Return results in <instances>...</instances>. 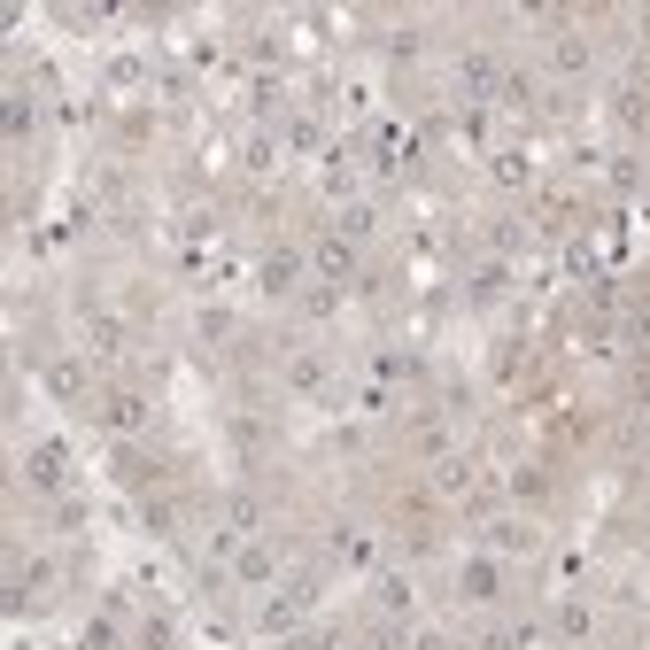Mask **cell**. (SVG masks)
<instances>
[{
	"label": "cell",
	"instance_id": "obj_1",
	"mask_svg": "<svg viewBox=\"0 0 650 650\" xmlns=\"http://www.w3.org/2000/svg\"><path fill=\"white\" fill-rule=\"evenodd\" d=\"M310 264H318L325 287H349V279H356V240H349V233H318Z\"/></svg>",
	"mask_w": 650,
	"mask_h": 650
},
{
	"label": "cell",
	"instance_id": "obj_2",
	"mask_svg": "<svg viewBox=\"0 0 650 650\" xmlns=\"http://www.w3.org/2000/svg\"><path fill=\"white\" fill-rule=\"evenodd\" d=\"M589 62H596L589 31H558V39H550V70H558V78H581Z\"/></svg>",
	"mask_w": 650,
	"mask_h": 650
},
{
	"label": "cell",
	"instance_id": "obj_3",
	"mask_svg": "<svg viewBox=\"0 0 650 650\" xmlns=\"http://www.w3.org/2000/svg\"><path fill=\"white\" fill-rule=\"evenodd\" d=\"M256 279H264V295H271V302H287V295H295V279H302V256H295V248H271Z\"/></svg>",
	"mask_w": 650,
	"mask_h": 650
},
{
	"label": "cell",
	"instance_id": "obj_4",
	"mask_svg": "<svg viewBox=\"0 0 650 650\" xmlns=\"http://www.w3.org/2000/svg\"><path fill=\"white\" fill-rule=\"evenodd\" d=\"M457 589L473 596V604H496V596H503V573H496V558H465V573H457Z\"/></svg>",
	"mask_w": 650,
	"mask_h": 650
},
{
	"label": "cell",
	"instance_id": "obj_5",
	"mask_svg": "<svg viewBox=\"0 0 650 650\" xmlns=\"http://www.w3.org/2000/svg\"><path fill=\"white\" fill-rule=\"evenodd\" d=\"M62 465H70V457H62V442H39V449L24 457V480H31V488H62Z\"/></svg>",
	"mask_w": 650,
	"mask_h": 650
},
{
	"label": "cell",
	"instance_id": "obj_6",
	"mask_svg": "<svg viewBox=\"0 0 650 650\" xmlns=\"http://www.w3.org/2000/svg\"><path fill=\"white\" fill-rule=\"evenodd\" d=\"M47 395H55V403H78V395H86V364H78V356H55V364H47Z\"/></svg>",
	"mask_w": 650,
	"mask_h": 650
},
{
	"label": "cell",
	"instance_id": "obj_7",
	"mask_svg": "<svg viewBox=\"0 0 650 650\" xmlns=\"http://www.w3.org/2000/svg\"><path fill=\"white\" fill-rule=\"evenodd\" d=\"M233 573H240V581H248V589H264L271 573H279V558H271L264 542H248V550H233Z\"/></svg>",
	"mask_w": 650,
	"mask_h": 650
},
{
	"label": "cell",
	"instance_id": "obj_8",
	"mask_svg": "<svg viewBox=\"0 0 650 650\" xmlns=\"http://www.w3.org/2000/svg\"><path fill=\"white\" fill-rule=\"evenodd\" d=\"M101 418H109L117 434H140V426H148V403H140V395H109V403H101Z\"/></svg>",
	"mask_w": 650,
	"mask_h": 650
},
{
	"label": "cell",
	"instance_id": "obj_9",
	"mask_svg": "<svg viewBox=\"0 0 650 650\" xmlns=\"http://www.w3.org/2000/svg\"><path fill=\"white\" fill-rule=\"evenodd\" d=\"M488 542H496V550H534V527H527V519H496Z\"/></svg>",
	"mask_w": 650,
	"mask_h": 650
},
{
	"label": "cell",
	"instance_id": "obj_10",
	"mask_svg": "<svg viewBox=\"0 0 650 650\" xmlns=\"http://www.w3.org/2000/svg\"><path fill=\"white\" fill-rule=\"evenodd\" d=\"M465 86H473V93L503 86V70H496V55H465Z\"/></svg>",
	"mask_w": 650,
	"mask_h": 650
},
{
	"label": "cell",
	"instance_id": "obj_11",
	"mask_svg": "<svg viewBox=\"0 0 650 650\" xmlns=\"http://www.w3.org/2000/svg\"><path fill=\"white\" fill-rule=\"evenodd\" d=\"M333 558H349V565H372V542H364L356 527H341V534H333Z\"/></svg>",
	"mask_w": 650,
	"mask_h": 650
},
{
	"label": "cell",
	"instance_id": "obj_12",
	"mask_svg": "<svg viewBox=\"0 0 650 650\" xmlns=\"http://www.w3.org/2000/svg\"><path fill=\"white\" fill-rule=\"evenodd\" d=\"M372 225H380V217H372V202H356V209H341V225H333V233L364 240V233H372Z\"/></svg>",
	"mask_w": 650,
	"mask_h": 650
},
{
	"label": "cell",
	"instance_id": "obj_13",
	"mask_svg": "<svg viewBox=\"0 0 650 650\" xmlns=\"http://www.w3.org/2000/svg\"><path fill=\"white\" fill-rule=\"evenodd\" d=\"M194 333H202V341H225V333H233V310H217V302H209L202 318H194Z\"/></svg>",
	"mask_w": 650,
	"mask_h": 650
},
{
	"label": "cell",
	"instance_id": "obj_14",
	"mask_svg": "<svg viewBox=\"0 0 650 650\" xmlns=\"http://www.w3.org/2000/svg\"><path fill=\"white\" fill-rule=\"evenodd\" d=\"M558 635L581 643V635H589V604H558Z\"/></svg>",
	"mask_w": 650,
	"mask_h": 650
},
{
	"label": "cell",
	"instance_id": "obj_15",
	"mask_svg": "<svg viewBox=\"0 0 650 650\" xmlns=\"http://www.w3.org/2000/svg\"><path fill=\"white\" fill-rule=\"evenodd\" d=\"M503 109H534V86H527V78H519V70H511V78H503Z\"/></svg>",
	"mask_w": 650,
	"mask_h": 650
},
{
	"label": "cell",
	"instance_id": "obj_16",
	"mask_svg": "<svg viewBox=\"0 0 650 650\" xmlns=\"http://www.w3.org/2000/svg\"><path fill=\"white\" fill-rule=\"evenodd\" d=\"M496 178H503V186H527V155L503 148V155H496Z\"/></svg>",
	"mask_w": 650,
	"mask_h": 650
},
{
	"label": "cell",
	"instance_id": "obj_17",
	"mask_svg": "<svg viewBox=\"0 0 650 650\" xmlns=\"http://www.w3.org/2000/svg\"><path fill=\"white\" fill-rule=\"evenodd\" d=\"M442 488H449V496H465V488H473V465H465V457H449V465H442Z\"/></svg>",
	"mask_w": 650,
	"mask_h": 650
},
{
	"label": "cell",
	"instance_id": "obj_18",
	"mask_svg": "<svg viewBox=\"0 0 650 650\" xmlns=\"http://www.w3.org/2000/svg\"><path fill=\"white\" fill-rule=\"evenodd\" d=\"M287 380H295V387H318L325 364H318V356H295V364H287Z\"/></svg>",
	"mask_w": 650,
	"mask_h": 650
},
{
	"label": "cell",
	"instance_id": "obj_19",
	"mask_svg": "<svg viewBox=\"0 0 650 650\" xmlns=\"http://www.w3.org/2000/svg\"><path fill=\"white\" fill-rule=\"evenodd\" d=\"M411 650H449V643H442V635H418V643H411Z\"/></svg>",
	"mask_w": 650,
	"mask_h": 650
},
{
	"label": "cell",
	"instance_id": "obj_20",
	"mask_svg": "<svg viewBox=\"0 0 650 650\" xmlns=\"http://www.w3.org/2000/svg\"><path fill=\"white\" fill-rule=\"evenodd\" d=\"M643 39H650V8H643Z\"/></svg>",
	"mask_w": 650,
	"mask_h": 650
},
{
	"label": "cell",
	"instance_id": "obj_21",
	"mask_svg": "<svg viewBox=\"0 0 650 650\" xmlns=\"http://www.w3.org/2000/svg\"><path fill=\"white\" fill-rule=\"evenodd\" d=\"M295 650H325V643H295Z\"/></svg>",
	"mask_w": 650,
	"mask_h": 650
}]
</instances>
